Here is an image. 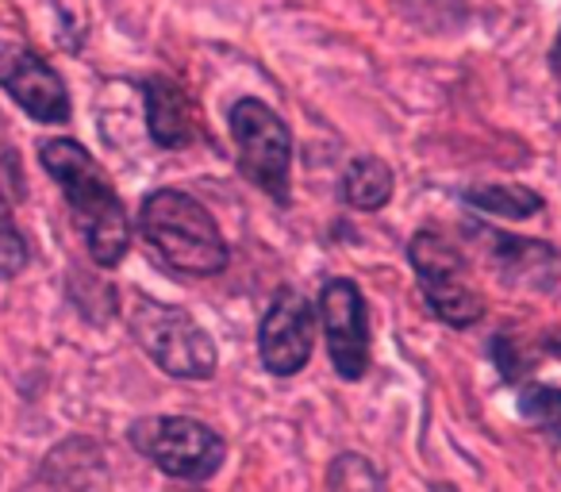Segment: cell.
I'll return each mask as SVG.
<instances>
[{
    "mask_svg": "<svg viewBox=\"0 0 561 492\" xmlns=\"http://www.w3.org/2000/svg\"><path fill=\"white\" fill-rule=\"evenodd\" d=\"M39 162L62 188L96 266H119L127 259V247H131V219H127L124 201L112 188L108 173L73 139H47L39 147Z\"/></svg>",
    "mask_w": 561,
    "mask_h": 492,
    "instance_id": "obj_1",
    "label": "cell"
},
{
    "mask_svg": "<svg viewBox=\"0 0 561 492\" xmlns=\"http://www.w3.org/2000/svg\"><path fill=\"white\" fill-rule=\"evenodd\" d=\"M139 231L170 270L185 277H211L227 270V242L216 219L196 196L181 188H158L142 201Z\"/></svg>",
    "mask_w": 561,
    "mask_h": 492,
    "instance_id": "obj_2",
    "label": "cell"
},
{
    "mask_svg": "<svg viewBox=\"0 0 561 492\" xmlns=\"http://www.w3.org/2000/svg\"><path fill=\"white\" fill-rule=\"evenodd\" d=\"M131 335L154 358V366L178 377V381H208V377H216V343L185 308L135 297Z\"/></svg>",
    "mask_w": 561,
    "mask_h": 492,
    "instance_id": "obj_3",
    "label": "cell"
},
{
    "mask_svg": "<svg viewBox=\"0 0 561 492\" xmlns=\"http://www.w3.org/2000/svg\"><path fill=\"white\" fill-rule=\"evenodd\" d=\"M227 124H231V139L234 150H239V170L247 173V181H254L277 204H289L293 135L285 127V119L265 101L242 96L227 112Z\"/></svg>",
    "mask_w": 561,
    "mask_h": 492,
    "instance_id": "obj_4",
    "label": "cell"
},
{
    "mask_svg": "<svg viewBox=\"0 0 561 492\" xmlns=\"http://www.w3.org/2000/svg\"><path fill=\"white\" fill-rule=\"evenodd\" d=\"M131 446L147 461H154L165 477L178 481H208L219 473L227 446L208 423L188 415H147L131 423Z\"/></svg>",
    "mask_w": 561,
    "mask_h": 492,
    "instance_id": "obj_5",
    "label": "cell"
},
{
    "mask_svg": "<svg viewBox=\"0 0 561 492\" xmlns=\"http://www.w3.org/2000/svg\"><path fill=\"white\" fill-rule=\"evenodd\" d=\"M408 262L415 270L423 297H427L431 312L446 323V328H473L484 312V300L469 274V262L454 242H446L438 231H420L408 242Z\"/></svg>",
    "mask_w": 561,
    "mask_h": 492,
    "instance_id": "obj_6",
    "label": "cell"
},
{
    "mask_svg": "<svg viewBox=\"0 0 561 492\" xmlns=\"http://www.w3.org/2000/svg\"><path fill=\"white\" fill-rule=\"evenodd\" d=\"M316 316H320L335 374L343 381H362L369 369V312L362 289L351 277H331L320 289Z\"/></svg>",
    "mask_w": 561,
    "mask_h": 492,
    "instance_id": "obj_7",
    "label": "cell"
},
{
    "mask_svg": "<svg viewBox=\"0 0 561 492\" xmlns=\"http://www.w3.org/2000/svg\"><path fill=\"white\" fill-rule=\"evenodd\" d=\"M316 351V308L297 289H280L257 323V354L273 377H293Z\"/></svg>",
    "mask_w": 561,
    "mask_h": 492,
    "instance_id": "obj_8",
    "label": "cell"
},
{
    "mask_svg": "<svg viewBox=\"0 0 561 492\" xmlns=\"http://www.w3.org/2000/svg\"><path fill=\"white\" fill-rule=\"evenodd\" d=\"M0 85L39 124H66L73 112L66 81L58 78L55 66H47L32 50L12 47V43H0Z\"/></svg>",
    "mask_w": 561,
    "mask_h": 492,
    "instance_id": "obj_9",
    "label": "cell"
},
{
    "mask_svg": "<svg viewBox=\"0 0 561 492\" xmlns=\"http://www.w3.org/2000/svg\"><path fill=\"white\" fill-rule=\"evenodd\" d=\"M147 127L150 139L165 150H185L201 139V108L170 78H150L147 85Z\"/></svg>",
    "mask_w": 561,
    "mask_h": 492,
    "instance_id": "obj_10",
    "label": "cell"
},
{
    "mask_svg": "<svg viewBox=\"0 0 561 492\" xmlns=\"http://www.w3.org/2000/svg\"><path fill=\"white\" fill-rule=\"evenodd\" d=\"M496 247H489L492 266L500 270V282L523 285V289L546 293L558 285L561 277V254L550 242L535 239H512V234H492Z\"/></svg>",
    "mask_w": 561,
    "mask_h": 492,
    "instance_id": "obj_11",
    "label": "cell"
},
{
    "mask_svg": "<svg viewBox=\"0 0 561 492\" xmlns=\"http://www.w3.org/2000/svg\"><path fill=\"white\" fill-rule=\"evenodd\" d=\"M392 185H397V178H392L389 162H381L374 155H358L343 173V196L358 211L385 208L392 201Z\"/></svg>",
    "mask_w": 561,
    "mask_h": 492,
    "instance_id": "obj_12",
    "label": "cell"
},
{
    "mask_svg": "<svg viewBox=\"0 0 561 492\" xmlns=\"http://www.w3.org/2000/svg\"><path fill=\"white\" fill-rule=\"evenodd\" d=\"M466 204L500 219H530L542 211V196L530 193L527 185H473L466 188Z\"/></svg>",
    "mask_w": 561,
    "mask_h": 492,
    "instance_id": "obj_13",
    "label": "cell"
},
{
    "mask_svg": "<svg viewBox=\"0 0 561 492\" xmlns=\"http://www.w3.org/2000/svg\"><path fill=\"white\" fill-rule=\"evenodd\" d=\"M392 9L427 32H454L458 24H466L469 0H392Z\"/></svg>",
    "mask_w": 561,
    "mask_h": 492,
    "instance_id": "obj_14",
    "label": "cell"
},
{
    "mask_svg": "<svg viewBox=\"0 0 561 492\" xmlns=\"http://www.w3.org/2000/svg\"><path fill=\"white\" fill-rule=\"evenodd\" d=\"M519 415L535 423L546 438L561 443V389L553 385H527L519 392Z\"/></svg>",
    "mask_w": 561,
    "mask_h": 492,
    "instance_id": "obj_15",
    "label": "cell"
},
{
    "mask_svg": "<svg viewBox=\"0 0 561 492\" xmlns=\"http://www.w3.org/2000/svg\"><path fill=\"white\" fill-rule=\"evenodd\" d=\"M27 239L20 234V227L12 224V211L0 196V277H16L27 266Z\"/></svg>",
    "mask_w": 561,
    "mask_h": 492,
    "instance_id": "obj_16",
    "label": "cell"
},
{
    "mask_svg": "<svg viewBox=\"0 0 561 492\" xmlns=\"http://www.w3.org/2000/svg\"><path fill=\"white\" fill-rule=\"evenodd\" d=\"M553 58L561 62V32H558V47H553Z\"/></svg>",
    "mask_w": 561,
    "mask_h": 492,
    "instance_id": "obj_17",
    "label": "cell"
}]
</instances>
